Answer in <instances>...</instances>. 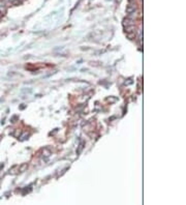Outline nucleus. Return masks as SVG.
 <instances>
[{
    "instance_id": "nucleus-2",
    "label": "nucleus",
    "mask_w": 186,
    "mask_h": 205,
    "mask_svg": "<svg viewBox=\"0 0 186 205\" xmlns=\"http://www.w3.org/2000/svg\"><path fill=\"white\" fill-rule=\"evenodd\" d=\"M123 25H124L125 27L132 26V25H135V20H134V19H131V18H129V17L125 18V19L123 20Z\"/></svg>"
},
{
    "instance_id": "nucleus-1",
    "label": "nucleus",
    "mask_w": 186,
    "mask_h": 205,
    "mask_svg": "<svg viewBox=\"0 0 186 205\" xmlns=\"http://www.w3.org/2000/svg\"><path fill=\"white\" fill-rule=\"evenodd\" d=\"M126 13H127V17L134 19L136 15V7L135 4H132L131 2H129V4L126 7Z\"/></svg>"
},
{
    "instance_id": "nucleus-3",
    "label": "nucleus",
    "mask_w": 186,
    "mask_h": 205,
    "mask_svg": "<svg viewBox=\"0 0 186 205\" xmlns=\"http://www.w3.org/2000/svg\"><path fill=\"white\" fill-rule=\"evenodd\" d=\"M128 1H129V2H131V1H132V0H128Z\"/></svg>"
}]
</instances>
